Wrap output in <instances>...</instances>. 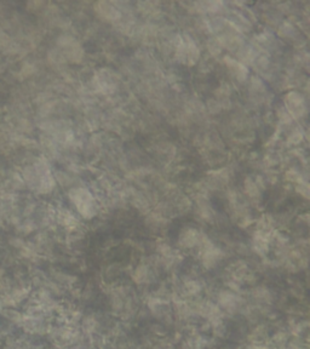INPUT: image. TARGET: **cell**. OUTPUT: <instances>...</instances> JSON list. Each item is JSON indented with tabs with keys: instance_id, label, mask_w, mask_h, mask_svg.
<instances>
[{
	"instance_id": "1",
	"label": "cell",
	"mask_w": 310,
	"mask_h": 349,
	"mask_svg": "<svg viewBox=\"0 0 310 349\" xmlns=\"http://www.w3.org/2000/svg\"><path fill=\"white\" fill-rule=\"evenodd\" d=\"M70 199L74 203L76 210L80 212V215L84 218H92L96 215L97 205L94 202L93 197L91 195L87 189L84 188H75L70 192Z\"/></svg>"
},
{
	"instance_id": "2",
	"label": "cell",
	"mask_w": 310,
	"mask_h": 349,
	"mask_svg": "<svg viewBox=\"0 0 310 349\" xmlns=\"http://www.w3.org/2000/svg\"><path fill=\"white\" fill-rule=\"evenodd\" d=\"M199 57V50L190 38L184 37L177 46V58L185 64L195 63Z\"/></svg>"
},
{
	"instance_id": "3",
	"label": "cell",
	"mask_w": 310,
	"mask_h": 349,
	"mask_svg": "<svg viewBox=\"0 0 310 349\" xmlns=\"http://www.w3.org/2000/svg\"><path fill=\"white\" fill-rule=\"evenodd\" d=\"M241 306H243V300L238 294L233 292V290L222 291L218 295V307L222 312L224 310V312L233 314L240 310Z\"/></svg>"
},
{
	"instance_id": "4",
	"label": "cell",
	"mask_w": 310,
	"mask_h": 349,
	"mask_svg": "<svg viewBox=\"0 0 310 349\" xmlns=\"http://www.w3.org/2000/svg\"><path fill=\"white\" fill-rule=\"evenodd\" d=\"M222 257V253H221V251L218 250L216 246H214V245L211 244V242H205L203 244L202 247V263L205 267L211 268L214 267L216 263L220 261V258Z\"/></svg>"
},
{
	"instance_id": "5",
	"label": "cell",
	"mask_w": 310,
	"mask_h": 349,
	"mask_svg": "<svg viewBox=\"0 0 310 349\" xmlns=\"http://www.w3.org/2000/svg\"><path fill=\"white\" fill-rule=\"evenodd\" d=\"M94 9H96V13L106 21H117L120 17V13L118 11V9H115L111 3H97L94 5Z\"/></svg>"
},
{
	"instance_id": "6",
	"label": "cell",
	"mask_w": 310,
	"mask_h": 349,
	"mask_svg": "<svg viewBox=\"0 0 310 349\" xmlns=\"http://www.w3.org/2000/svg\"><path fill=\"white\" fill-rule=\"evenodd\" d=\"M286 105L287 108L290 109V112L296 117L303 114L304 112V101L299 94L292 93L287 95V99H286Z\"/></svg>"
},
{
	"instance_id": "7",
	"label": "cell",
	"mask_w": 310,
	"mask_h": 349,
	"mask_svg": "<svg viewBox=\"0 0 310 349\" xmlns=\"http://www.w3.org/2000/svg\"><path fill=\"white\" fill-rule=\"evenodd\" d=\"M179 242L183 247H193L199 242V233L195 229H187L179 238Z\"/></svg>"
},
{
	"instance_id": "8",
	"label": "cell",
	"mask_w": 310,
	"mask_h": 349,
	"mask_svg": "<svg viewBox=\"0 0 310 349\" xmlns=\"http://www.w3.org/2000/svg\"><path fill=\"white\" fill-rule=\"evenodd\" d=\"M251 341H253V344H262L265 339L268 338V330L263 325H259L251 333Z\"/></svg>"
},
{
	"instance_id": "9",
	"label": "cell",
	"mask_w": 310,
	"mask_h": 349,
	"mask_svg": "<svg viewBox=\"0 0 310 349\" xmlns=\"http://www.w3.org/2000/svg\"><path fill=\"white\" fill-rule=\"evenodd\" d=\"M228 63H229L230 70H232L234 75L238 76V79H240V80L245 79V76H246L247 74V69L243 66V64L239 63L238 61H233V60H228Z\"/></svg>"
},
{
	"instance_id": "10",
	"label": "cell",
	"mask_w": 310,
	"mask_h": 349,
	"mask_svg": "<svg viewBox=\"0 0 310 349\" xmlns=\"http://www.w3.org/2000/svg\"><path fill=\"white\" fill-rule=\"evenodd\" d=\"M97 320L93 316H86V318L82 319V331L87 335H92L96 332L97 329Z\"/></svg>"
},
{
	"instance_id": "11",
	"label": "cell",
	"mask_w": 310,
	"mask_h": 349,
	"mask_svg": "<svg viewBox=\"0 0 310 349\" xmlns=\"http://www.w3.org/2000/svg\"><path fill=\"white\" fill-rule=\"evenodd\" d=\"M287 333L285 332H277L271 337V345L276 348H285L287 344Z\"/></svg>"
},
{
	"instance_id": "12",
	"label": "cell",
	"mask_w": 310,
	"mask_h": 349,
	"mask_svg": "<svg viewBox=\"0 0 310 349\" xmlns=\"http://www.w3.org/2000/svg\"><path fill=\"white\" fill-rule=\"evenodd\" d=\"M255 297L259 301V302L269 303L271 295H270L269 290H267L264 288H258V289H256V291H255Z\"/></svg>"
},
{
	"instance_id": "13",
	"label": "cell",
	"mask_w": 310,
	"mask_h": 349,
	"mask_svg": "<svg viewBox=\"0 0 310 349\" xmlns=\"http://www.w3.org/2000/svg\"><path fill=\"white\" fill-rule=\"evenodd\" d=\"M285 349H304L302 342L292 341L285 345Z\"/></svg>"
},
{
	"instance_id": "14",
	"label": "cell",
	"mask_w": 310,
	"mask_h": 349,
	"mask_svg": "<svg viewBox=\"0 0 310 349\" xmlns=\"http://www.w3.org/2000/svg\"><path fill=\"white\" fill-rule=\"evenodd\" d=\"M154 349H173L172 345H171V343L169 342H161L159 343L158 345Z\"/></svg>"
},
{
	"instance_id": "15",
	"label": "cell",
	"mask_w": 310,
	"mask_h": 349,
	"mask_svg": "<svg viewBox=\"0 0 310 349\" xmlns=\"http://www.w3.org/2000/svg\"><path fill=\"white\" fill-rule=\"evenodd\" d=\"M247 349H271L268 347V345L265 344H252L251 347H249Z\"/></svg>"
}]
</instances>
